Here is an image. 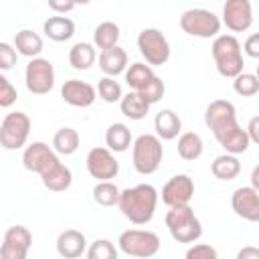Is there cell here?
I'll return each instance as SVG.
<instances>
[{"mask_svg": "<svg viewBox=\"0 0 259 259\" xmlns=\"http://www.w3.org/2000/svg\"><path fill=\"white\" fill-rule=\"evenodd\" d=\"M158 204V192L152 184H136L132 188L121 190L119 210L134 225H146L152 221Z\"/></svg>", "mask_w": 259, "mask_h": 259, "instance_id": "7a4b0ae2", "label": "cell"}, {"mask_svg": "<svg viewBox=\"0 0 259 259\" xmlns=\"http://www.w3.org/2000/svg\"><path fill=\"white\" fill-rule=\"evenodd\" d=\"M57 253L65 259H77L87 253V239L77 229H67L57 239Z\"/></svg>", "mask_w": 259, "mask_h": 259, "instance_id": "ac0fdd59", "label": "cell"}, {"mask_svg": "<svg viewBox=\"0 0 259 259\" xmlns=\"http://www.w3.org/2000/svg\"><path fill=\"white\" fill-rule=\"evenodd\" d=\"M210 172L214 178L219 180H233L239 176L241 172V162L237 158V154H223V156H217L210 164Z\"/></svg>", "mask_w": 259, "mask_h": 259, "instance_id": "603a6c76", "label": "cell"}, {"mask_svg": "<svg viewBox=\"0 0 259 259\" xmlns=\"http://www.w3.org/2000/svg\"><path fill=\"white\" fill-rule=\"evenodd\" d=\"M233 89L241 97H253L259 91V79L253 73H239L233 81Z\"/></svg>", "mask_w": 259, "mask_h": 259, "instance_id": "836d02e7", "label": "cell"}, {"mask_svg": "<svg viewBox=\"0 0 259 259\" xmlns=\"http://www.w3.org/2000/svg\"><path fill=\"white\" fill-rule=\"evenodd\" d=\"M61 97L65 103H69L73 107H89L95 101V89L87 81L69 79L61 87Z\"/></svg>", "mask_w": 259, "mask_h": 259, "instance_id": "e0dca14e", "label": "cell"}, {"mask_svg": "<svg viewBox=\"0 0 259 259\" xmlns=\"http://www.w3.org/2000/svg\"><path fill=\"white\" fill-rule=\"evenodd\" d=\"M212 59L217 65V71L223 77L235 79L239 73H243V53L241 42L233 34H219L212 40Z\"/></svg>", "mask_w": 259, "mask_h": 259, "instance_id": "3957f363", "label": "cell"}, {"mask_svg": "<svg viewBox=\"0 0 259 259\" xmlns=\"http://www.w3.org/2000/svg\"><path fill=\"white\" fill-rule=\"evenodd\" d=\"M119 109L125 117L138 121V119H144L148 115V109H150V103L138 93V91H130L121 97L119 101Z\"/></svg>", "mask_w": 259, "mask_h": 259, "instance_id": "cb8c5ba5", "label": "cell"}, {"mask_svg": "<svg viewBox=\"0 0 259 259\" xmlns=\"http://www.w3.org/2000/svg\"><path fill=\"white\" fill-rule=\"evenodd\" d=\"M186 257L188 259H217L219 253H217L214 247L204 245V243H198V245H194V247H190L186 251Z\"/></svg>", "mask_w": 259, "mask_h": 259, "instance_id": "74e56055", "label": "cell"}, {"mask_svg": "<svg viewBox=\"0 0 259 259\" xmlns=\"http://www.w3.org/2000/svg\"><path fill=\"white\" fill-rule=\"evenodd\" d=\"M49 2V8L59 12V14H65V12H71L75 8V0H47Z\"/></svg>", "mask_w": 259, "mask_h": 259, "instance_id": "ab89813d", "label": "cell"}, {"mask_svg": "<svg viewBox=\"0 0 259 259\" xmlns=\"http://www.w3.org/2000/svg\"><path fill=\"white\" fill-rule=\"evenodd\" d=\"M93 40H95V45L101 51L103 49H109V47H115L117 40H119V26L115 22H111V20L101 22L95 28V32H93Z\"/></svg>", "mask_w": 259, "mask_h": 259, "instance_id": "1f68e13d", "label": "cell"}, {"mask_svg": "<svg viewBox=\"0 0 259 259\" xmlns=\"http://www.w3.org/2000/svg\"><path fill=\"white\" fill-rule=\"evenodd\" d=\"M24 81H26V89L30 93H34V95L49 93L55 85L53 63L49 59H40V57L30 59V63L26 65V71H24Z\"/></svg>", "mask_w": 259, "mask_h": 259, "instance_id": "30bf717a", "label": "cell"}, {"mask_svg": "<svg viewBox=\"0 0 259 259\" xmlns=\"http://www.w3.org/2000/svg\"><path fill=\"white\" fill-rule=\"evenodd\" d=\"M16 97H18L16 87L4 75H0V107H10L16 101Z\"/></svg>", "mask_w": 259, "mask_h": 259, "instance_id": "8d00e7d4", "label": "cell"}, {"mask_svg": "<svg viewBox=\"0 0 259 259\" xmlns=\"http://www.w3.org/2000/svg\"><path fill=\"white\" fill-rule=\"evenodd\" d=\"M117 245L130 257H154L160 251V237L152 231L127 229L119 235Z\"/></svg>", "mask_w": 259, "mask_h": 259, "instance_id": "52a82bcc", "label": "cell"}, {"mask_svg": "<svg viewBox=\"0 0 259 259\" xmlns=\"http://www.w3.org/2000/svg\"><path fill=\"white\" fill-rule=\"evenodd\" d=\"M75 2H77V4H89L91 0H75Z\"/></svg>", "mask_w": 259, "mask_h": 259, "instance_id": "f6af8a7d", "label": "cell"}, {"mask_svg": "<svg viewBox=\"0 0 259 259\" xmlns=\"http://www.w3.org/2000/svg\"><path fill=\"white\" fill-rule=\"evenodd\" d=\"M16 65V51L8 42H0V69L8 71Z\"/></svg>", "mask_w": 259, "mask_h": 259, "instance_id": "f35d334b", "label": "cell"}, {"mask_svg": "<svg viewBox=\"0 0 259 259\" xmlns=\"http://www.w3.org/2000/svg\"><path fill=\"white\" fill-rule=\"evenodd\" d=\"M59 162L55 148H49L45 142H32L30 146H26L24 154H22V164L28 172H36V174H45L51 166H55Z\"/></svg>", "mask_w": 259, "mask_h": 259, "instance_id": "5bb4252c", "label": "cell"}, {"mask_svg": "<svg viewBox=\"0 0 259 259\" xmlns=\"http://www.w3.org/2000/svg\"><path fill=\"white\" fill-rule=\"evenodd\" d=\"M194 196V182L186 174L172 176L164 188H162V202L168 206H178V204H188Z\"/></svg>", "mask_w": 259, "mask_h": 259, "instance_id": "9a60e30c", "label": "cell"}, {"mask_svg": "<svg viewBox=\"0 0 259 259\" xmlns=\"http://www.w3.org/2000/svg\"><path fill=\"white\" fill-rule=\"evenodd\" d=\"M53 148L57 154H63V156H71L77 152L79 148V134L77 130L73 127H61L55 138H53Z\"/></svg>", "mask_w": 259, "mask_h": 259, "instance_id": "f546056e", "label": "cell"}, {"mask_svg": "<svg viewBox=\"0 0 259 259\" xmlns=\"http://www.w3.org/2000/svg\"><path fill=\"white\" fill-rule=\"evenodd\" d=\"M119 196H121V190L111 182V180H99L93 188V198L97 204L101 206H113V204H119Z\"/></svg>", "mask_w": 259, "mask_h": 259, "instance_id": "4dcf8cb0", "label": "cell"}, {"mask_svg": "<svg viewBox=\"0 0 259 259\" xmlns=\"http://www.w3.org/2000/svg\"><path fill=\"white\" fill-rule=\"evenodd\" d=\"M247 136H249V140L253 144L259 146V115H255V117L249 119V123H247Z\"/></svg>", "mask_w": 259, "mask_h": 259, "instance_id": "b9f144b4", "label": "cell"}, {"mask_svg": "<svg viewBox=\"0 0 259 259\" xmlns=\"http://www.w3.org/2000/svg\"><path fill=\"white\" fill-rule=\"evenodd\" d=\"M164 91H166V87H164V81L160 79V77H154L146 87H142L138 93L152 105V103H158L162 97H164Z\"/></svg>", "mask_w": 259, "mask_h": 259, "instance_id": "d590c367", "label": "cell"}, {"mask_svg": "<svg viewBox=\"0 0 259 259\" xmlns=\"http://www.w3.org/2000/svg\"><path fill=\"white\" fill-rule=\"evenodd\" d=\"M87 172L97 180H111L119 172V162L109 148H93L87 154Z\"/></svg>", "mask_w": 259, "mask_h": 259, "instance_id": "7c38bea8", "label": "cell"}, {"mask_svg": "<svg viewBox=\"0 0 259 259\" xmlns=\"http://www.w3.org/2000/svg\"><path fill=\"white\" fill-rule=\"evenodd\" d=\"M180 28L190 36L210 38V36H219L221 20L214 12H210L206 8H190V10L182 12Z\"/></svg>", "mask_w": 259, "mask_h": 259, "instance_id": "8992f818", "label": "cell"}, {"mask_svg": "<svg viewBox=\"0 0 259 259\" xmlns=\"http://www.w3.org/2000/svg\"><path fill=\"white\" fill-rule=\"evenodd\" d=\"M231 206L237 217L257 223L259 221V192L253 186H241L233 192Z\"/></svg>", "mask_w": 259, "mask_h": 259, "instance_id": "2e32d148", "label": "cell"}, {"mask_svg": "<svg viewBox=\"0 0 259 259\" xmlns=\"http://www.w3.org/2000/svg\"><path fill=\"white\" fill-rule=\"evenodd\" d=\"M255 75H257V79H259V65H257V73H255Z\"/></svg>", "mask_w": 259, "mask_h": 259, "instance_id": "bcb514c9", "label": "cell"}, {"mask_svg": "<svg viewBox=\"0 0 259 259\" xmlns=\"http://www.w3.org/2000/svg\"><path fill=\"white\" fill-rule=\"evenodd\" d=\"M138 49L146 63L152 67L164 65L170 59V45L158 28H144L138 34Z\"/></svg>", "mask_w": 259, "mask_h": 259, "instance_id": "9c48e42d", "label": "cell"}, {"mask_svg": "<svg viewBox=\"0 0 259 259\" xmlns=\"http://www.w3.org/2000/svg\"><path fill=\"white\" fill-rule=\"evenodd\" d=\"M251 186L259 192V164L253 168V172H251Z\"/></svg>", "mask_w": 259, "mask_h": 259, "instance_id": "ee69618b", "label": "cell"}, {"mask_svg": "<svg viewBox=\"0 0 259 259\" xmlns=\"http://www.w3.org/2000/svg\"><path fill=\"white\" fill-rule=\"evenodd\" d=\"M237 259H259V249L255 247H245L237 253Z\"/></svg>", "mask_w": 259, "mask_h": 259, "instance_id": "7bdbcfd3", "label": "cell"}, {"mask_svg": "<svg viewBox=\"0 0 259 259\" xmlns=\"http://www.w3.org/2000/svg\"><path fill=\"white\" fill-rule=\"evenodd\" d=\"M178 156L182 160H198L202 156V138L196 132H186L178 138Z\"/></svg>", "mask_w": 259, "mask_h": 259, "instance_id": "f1b7e54d", "label": "cell"}, {"mask_svg": "<svg viewBox=\"0 0 259 259\" xmlns=\"http://www.w3.org/2000/svg\"><path fill=\"white\" fill-rule=\"evenodd\" d=\"M164 150H162V142L158 136L152 134H142L136 138L134 142V150H132V164L136 168V172L140 174H154L160 168Z\"/></svg>", "mask_w": 259, "mask_h": 259, "instance_id": "5b68a950", "label": "cell"}, {"mask_svg": "<svg viewBox=\"0 0 259 259\" xmlns=\"http://www.w3.org/2000/svg\"><path fill=\"white\" fill-rule=\"evenodd\" d=\"M69 63L77 71H87L95 63V49L91 42H77L69 51Z\"/></svg>", "mask_w": 259, "mask_h": 259, "instance_id": "4316f807", "label": "cell"}, {"mask_svg": "<svg viewBox=\"0 0 259 259\" xmlns=\"http://www.w3.org/2000/svg\"><path fill=\"white\" fill-rule=\"evenodd\" d=\"M87 257L89 259H115L117 257V249L113 247L111 241L107 239H97L91 243V247L87 249Z\"/></svg>", "mask_w": 259, "mask_h": 259, "instance_id": "e575fe53", "label": "cell"}, {"mask_svg": "<svg viewBox=\"0 0 259 259\" xmlns=\"http://www.w3.org/2000/svg\"><path fill=\"white\" fill-rule=\"evenodd\" d=\"M42 30L45 34L55 40V42H63V40H69L73 34H75V24L71 18L67 16H51L45 20L42 24Z\"/></svg>", "mask_w": 259, "mask_h": 259, "instance_id": "7402d4cb", "label": "cell"}, {"mask_svg": "<svg viewBox=\"0 0 259 259\" xmlns=\"http://www.w3.org/2000/svg\"><path fill=\"white\" fill-rule=\"evenodd\" d=\"M97 93H99V97L105 101V103H115V101H121V97H123V93H121V85L113 79V77H103V79H99V83H97Z\"/></svg>", "mask_w": 259, "mask_h": 259, "instance_id": "d6a6232c", "label": "cell"}, {"mask_svg": "<svg viewBox=\"0 0 259 259\" xmlns=\"http://www.w3.org/2000/svg\"><path fill=\"white\" fill-rule=\"evenodd\" d=\"M127 67V53L121 49V47H109V49H103L101 55H99V69L109 75V77H115L119 73H123Z\"/></svg>", "mask_w": 259, "mask_h": 259, "instance_id": "d6986e66", "label": "cell"}, {"mask_svg": "<svg viewBox=\"0 0 259 259\" xmlns=\"http://www.w3.org/2000/svg\"><path fill=\"white\" fill-rule=\"evenodd\" d=\"M243 51H245L249 57H253V59H259V32L251 34V36L245 40V45H243Z\"/></svg>", "mask_w": 259, "mask_h": 259, "instance_id": "60d3db41", "label": "cell"}, {"mask_svg": "<svg viewBox=\"0 0 259 259\" xmlns=\"http://www.w3.org/2000/svg\"><path fill=\"white\" fill-rule=\"evenodd\" d=\"M105 144L111 152H125L132 144V132L125 123H111L105 132Z\"/></svg>", "mask_w": 259, "mask_h": 259, "instance_id": "484cf974", "label": "cell"}, {"mask_svg": "<svg viewBox=\"0 0 259 259\" xmlns=\"http://www.w3.org/2000/svg\"><path fill=\"white\" fill-rule=\"evenodd\" d=\"M154 77L156 75L152 71V65H148V63H132L130 69L125 71V83L134 91H140L142 87H146Z\"/></svg>", "mask_w": 259, "mask_h": 259, "instance_id": "83f0119b", "label": "cell"}, {"mask_svg": "<svg viewBox=\"0 0 259 259\" xmlns=\"http://www.w3.org/2000/svg\"><path fill=\"white\" fill-rule=\"evenodd\" d=\"M14 47H16V51H18L22 57L34 59V57H38L40 51H42V38H40L34 30L24 28V30L16 32V36H14Z\"/></svg>", "mask_w": 259, "mask_h": 259, "instance_id": "d4e9b609", "label": "cell"}, {"mask_svg": "<svg viewBox=\"0 0 259 259\" xmlns=\"http://www.w3.org/2000/svg\"><path fill=\"white\" fill-rule=\"evenodd\" d=\"M204 123L229 154H243L251 144L247 130L237 123L235 105L227 99L210 101L204 111Z\"/></svg>", "mask_w": 259, "mask_h": 259, "instance_id": "6da1fadb", "label": "cell"}, {"mask_svg": "<svg viewBox=\"0 0 259 259\" xmlns=\"http://www.w3.org/2000/svg\"><path fill=\"white\" fill-rule=\"evenodd\" d=\"M166 227L176 243H194L202 235V225L188 204L170 206L166 212Z\"/></svg>", "mask_w": 259, "mask_h": 259, "instance_id": "277c9868", "label": "cell"}, {"mask_svg": "<svg viewBox=\"0 0 259 259\" xmlns=\"http://www.w3.org/2000/svg\"><path fill=\"white\" fill-rule=\"evenodd\" d=\"M30 134V117L22 111L6 113L0 125V144L4 150H18L26 144Z\"/></svg>", "mask_w": 259, "mask_h": 259, "instance_id": "ba28073f", "label": "cell"}, {"mask_svg": "<svg viewBox=\"0 0 259 259\" xmlns=\"http://www.w3.org/2000/svg\"><path fill=\"white\" fill-rule=\"evenodd\" d=\"M182 121L172 109H162L154 117V130L160 140H174L180 134Z\"/></svg>", "mask_w": 259, "mask_h": 259, "instance_id": "44dd1931", "label": "cell"}, {"mask_svg": "<svg viewBox=\"0 0 259 259\" xmlns=\"http://www.w3.org/2000/svg\"><path fill=\"white\" fill-rule=\"evenodd\" d=\"M223 22L233 32H245L253 24V6L249 0H225Z\"/></svg>", "mask_w": 259, "mask_h": 259, "instance_id": "4fadbf2b", "label": "cell"}, {"mask_svg": "<svg viewBox=\"0 0 259 259\" xmlns=\"http://www.w3.org/2000/svg\"><path fill=\"white\" fill-rule=\"evenodd\" d=\"M32 245V235L26 227L14 225L4 233V241L0 247L2 259H26Z\"/></svg>", "mask_w": 259, "mask_h": 259, "instance_id": "8fae6325", "label": "cell"}, {"mask_svg": "<svg viewBox=\"0 0 259 259\" xmlns=\"http://www.w3.org/2000/svg\"><path fill=\"white\" fill-rule=\"evenodd\" d=\"M40 180L45 184V188L53 190V192H63L71 186L73 182V174L71 170L63 164V162H57L55 166H51L45 174H40Z\"/></svg>", "mask_w": 259, "mask_h": 259, "instance_id": "ffe728a7", "label": "cell"}]
</instances>
